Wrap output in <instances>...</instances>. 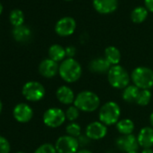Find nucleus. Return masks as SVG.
Returning a JSON list of instances; mask_svg holds the SVG:
<instances>
[{
	"label": "nucleus",
	"instance_id": "1",
	"mask_svg": "<svg viewBox=\"0 0 153 153\" xmlns=\"http://www.w3.org/2000/svg\"><path fill=\"white\" fill-rule=\"evenodd\" d=\"M82 72L83 69L81 64L74 58H66L59 63V76L68 84L79 81L82 76Z\"/></svg>",
	"mask_w": 153,
	"mask_h": 153
},
{
	"label": "nucleus",
	"instance_id": "2",
	"mask_svg": "<svg viewBox=\"0 0 153 153\" xmlns=\"http://www.w3.org/2000/svg\"><path fill=\"white\" fill-rule=\"evenodd\" d=\"M73 105L80 112L93 113L100 108L101 100L97 93L91 90H83L76 95Z\"/></svg>",
	"mask_w": 153,
	"mask_h": 153
},
{
	"label": "nucleus",
	"instance_id": "3",
	"mask_svg": "<svg viewBox=\"0 0 153 153\" xmlns=\"http://www.w3.org/2000/svg\"><path fill=\"white\" fill-rule=\"evenodd\" d=\"M131 80L140 90H150L153 88V69L145 66L135 68L131 73Z\"/></svg>",
	"mask_w": 153,
	"mask_h": 153
},
{
	"label": "nucleus",
	"instance_id": "4",
	"mask_svg": "<svg viewBox=\"0 0 153 153\" xmlns=\"http://www.w3.org/2000/svg\"><path fill=\"white\" fill-rule=\"evenodd\" d=\"M122 111L120 105L114 101H107L103 104L98 111V119L107 127L115 125L121 117Z\"/></svg>",
	"mask_w": 153,
	"mask_h": 153
},
{
	"label": "nucleus",
	"instance_id": "5",
	"mask_svg": "<svg viewBox=\"0 0 153 153\" xmlns=\"http://www.w3.org/2000/svg\"><path fill=\"white\" fill-rule=\"evenodd\" d=\"M106 75H107L108 83L112 88L115 89L123 90L126 87L130 85L131 75L120 64L112 66Z\"/></svg>",
	"mask_w": 153,
	"mask_h": 153
},
{
	"label": "nucleus",
	"instance_id": "6",
	"mask_svg": "<svg viewBox=\"0 0 153 153\" xmlns=\"http://www.w3.org/2000/svg\"><path fill=\"white\" fill-rule=\"evenodd\" d=\"M46 90L44 86L38 81L30 80L24 84L22 88V95L28 102L36 103L42 100L45 97Z\"/></svg>",
	"mask_w": 153,
	"mask_h": 153
},
{
	"label": "nucleus",
	"instance_id": "7",
	"mask_svg": "<svg viewBox=\"0 0 153 153\" xmlns=\"http://www.w3.org/2000/svg\"><path fill=\"white\" fill-rule=\"evenodd\" d=\"M66 120L65 111L59 107H50L42 115V122L44 125L51 129L60 127L65 123Z\"/></svg>",
	"mask_w": 153,
	"mask_h": 153
},
{
	"label": "nucleus",
	"instance_id": "8",
	"mask_svg": "<svg viewBox=\"0 0 153 153\" xmlns=\"http://www.w3.org/2000/svg\"><path fill=\"white\" fill-rule=\"evenodd\" d=\"M54 146L57 153H76L80 148L78 138L67 134L59 136L56 140Z\"/></svg>",
	"mask_w": 153,
	"mask_h": 153
},
{
	"label": "nucleus",
	"instance_id": "9",
	"mask_svg": "<svg viewBox=\"0 0 153 153\" xmlns=\"http://www.w3.org/2000/svg\"><path fill=\"white\" fill-rule=\"evenodd\" d=\"M14 119L20 123H27L33 117V110L27 103H19L15 105L12 112Z\"/></svg>",
	"mask_w": 153,
	"mask_h": 153
},
{
	"label": "nucleus",
	"instance_id": "10",
	"mask_svg": "<svg viewBox=\"0 0 153 153\" xmlns=\"http://www.w3.org/2000/svg\"><path fill=\"white\" fill-rule=\"evenodd\" d=\"M76 28V23L73 17L65 16L60 18L55 25V33L60 37L72 35Z\"/></svg>",
	"mask_w": 153,
	"mask_h": 153
},
{
	"label": "nucleus",
	"instance_id": "11",
	"mask_svg": "<svg viewBox=\"0 0 153 153\" xmlns=\"http://www.w3.org/2000/svg\"><path fill=\"white\" fill-rule=\"evenodd\" d=\"M107 126L100 121L91 122L85 129V134L91 140H100L107 135Z\"/></svg>",
	"mask_w": 153,
	"mask_h": 153
},
{
	"label": "nucleus",
	"instance_id": "12",
	"mask_svg": "<svg viewBox=\"0 0 153 153\" xmlns=\"http://www.w3.org/2000/svg\"><path fill=\"white\" fill-rule=\"evenodd\" d=\"M59 64L50 58L42 59L39 66L38 71L39 74L45 79H52L57 75H59Z\"/></svg>",
	"mask_w": 153,
	"mask_h": 153
},
{
	"label": "nucleus",
	"instance_id": "13",
	"mask_svg": "<svg viewBox=\"0 0 153 153\" xmlns=\"http://www.w3.org/2000/svg\"><path fill=\"white\" fill-rule=\"evenodd\" d=\"M116 147L123 152H130L132 150H138L139 143L137 140V136L134 134L129 135H121L115 140Z\"/></svg>",
	"mask_w": 153,
	"mask_h": 153
},
{
	"label": "nucleus",
	"instance_id": "14",
	"mask_svg": "<svg viewBox=\"0 0 153 153\" xmlns=\"http://www.w3.org/2000/svg\"><path fill=\"white\" fill-rule=\"evenodd\" d=\"M55 96H56L57 100L60 104L68 105V106L74 104V101L76 98L74 90L67 85H62L59 87L55 92Z\"/></svg>",
	"mask_w": 153,
	"mask_h": 153
},
{
	"label": "nucleus",
	"instance_id": "15",
	"mask_svg": "<svg viewBox=\"0 0 153 153\" xmlns=\"http://www.w3.org/2000/svg\"><path fill=\"white\" fill-rule=\"evenodd\" d=\"M95 10L102 15L114 13L118 7V0H93Z\"/></svg>",
	"mask_w": 153,
	"mask_h": 153
},
{
	"label": "nucleus",
	"instance_id": "16",
	"mask_svg": "<svg viewBox=\"0 0 153 153\" xmlns=\"http://www.w3.org/2000/svg\"><path fill=\"white\" fill-rule=\"evenodd\" d=\"M139 146L142 149H151L153 147V128L145 126L141 128L137 135Z\"/></svg>",
	"mask_w": 153,
	"mask_h": 153
},
{
	"label": "nucleus",
	"instance_id": "17",
	"mask_svg": "<svg viewBox=\"0 0 153 153\" xmlns=\"http://www.w3.org/2000/svg\"><path fill=\"white\" fill-rule=\"evenodd\" d=\"M111 67V64L105 59V57L95 58L88 64L89 70L96 74H107Z\"/></svg>",
	"mask_w": 153,
	"mask_h": 153
},
{
	"label": "nucleus",
	"instance_id": "18",
	"mask_svg": "<svg viewBox=\"0 0 153 153\" xmlns=\"http://www.w3.org/2000/svg\"><path fill=\"white\" fill-rule=\"evenodd\" d=\"M12 35L17 42L25 43L31 40L32 31L28 26L23 25L17 27H14L12 30Z\"/></svg>",
	"mask_w": 153,
	"mask_h": 153
},
{
	"label": "nucleus",
	"instance_id": "19",
	"mask_svg": "<svg viewBox=\"0 0 153 153\" xmlns=\"http://www.w3.org/2000/svg\"><path fill=\"white\" fill-rule=\"evenodd\" d=\"M49 58L58 63L62 62L66 58V50L64 47H62L59 44H52L48 51Z\"/></svg>",
	"mask_w": 153,
	"mask_h": 153
},
{
	"label": "nucleus",
	"instance_id": "20",
	"mask_svg": "<svg viewBox=\"0 0 153 153\" xmlns=\"http://www.w3.org/2000/svg\"><path fill=\"white\" fill-rule=\"evenodd\" d=\"M115 126H116V130L121 135L133 134V131L135 130V124L133 121L129 118L120 119L119 122L115 124Z\"/></svg>",
	"mask_w": 153,
	"mask_h": 153
},
{
	"label": "nucleus",
	"instance_id": "21",
	"mask_svg": "<svg viewBox=\"0 0 153 153\" xmlns=\"http://www.w3.org/2000/svg\"><path fill=\"white\" fill-rule=\"evenodd\" d=\"M105 58L111 64V66H115L119 65L122 59V54L119 49L115 46H108L105 50Z\"/></svg>",
	"mask_w": 153,
	"mask_h": 153
},
{
	"label": "nucleus",
	"instance_id": "22",
	"mask_svg": "<svg viewBox=\"0 0 153 153\" xmlns=\"http://www.w3.org/2000/svg\"><path fill=\"white\" fill-rule=\"evenodd\" d=\"M140 91V89H139L136 86H134L133 84H130L128 87H126L123 90L122 98L124 102H126L128 104L136 103V100L138 98Z\"/></svg>",
	"mask_w": 153,
	"mask_h": 153
},
{
	"label": "nucleus",
	"instance_id": "23",
	"mask_svg": "<svg viewBox=\"0 0 153 153\" xmlns=\"http://www.w3.org/2000/svg\"><path fill=\"white\" fill-rule=\"evenodd\" d=\"M148 14L149 11L145 7H138L132 10L131 14V19L134 24H141L147 19Z\"/></svg>",
	"mask_w": 153,
	"mask_h": 153
},
{
	"label": "nucleus",
	"instance_id": "24",
	"mask_svg": "<svg viewBox=\"0 0 153 153\" xmlns=\"http://www.w3.org/2000/svg\"><path fill=\"white\" fill-rule=\"evenodd\" d=\"M9 21L14 27H17L24 25L25 15L24 12L20 9H14L9 15Z\"/></svg>",
	"mask_w": 153,
	"mask_h": 153
},
{
	"label": "nucleus",
	"instance_id": "25",
	"mask_svg": "<svg viewBox=\"0 0 153 153\" xmlns=\"http://www.w3.org/2000/svg\"><path fill=\"white\" fill-rule=\"evenodd\" d=\"M81 126L76 122H70L66 125V134L74 138H79L81 134Z\"/></svg>",
	"mask_w": 153,
	"mask_h": 153
},
{
	"label": "nucleus",
	"instance_id": "26",
	"mask_svg": "<svg viewBox=\"0 0 153 153\" xmlns=\"http://www.w3.org/2000/svg\"><path fill=\"white\" fill-rule=\"evenodd\" d=\"M152 98V93L150 90H140L136 100V104L140 106H146L148 105Z\"/></svg>",
	"mask_w": 153,
	"mask_h": 153
},
{
	"label": "nucleus",
	"instance_id": "27",
	"mask_svg": "<svg viewBox=\"0 0 153 153\" xmlns=\"http://www.w3.org/2000/svg\"><path fill=\"white\" fill-rule=\"evenodd\" d=\"M65 114H66V118L69 123L76 122V120L79 119V117L80 111L74 105H71L67 108V110L65 111Z\"/></svg>",
	"mask_w": 153,
	"mask_h": 153
},
{
	"label": "nucleus",
	"instance_id": "28",
	"mask_svg": "<svg viewBox=\"0 0 153 153\" xmlns=\"http://www.w3.org/2000/svg\"><path fill=\"white\" fill-rule=\"evenodd\" d=\"M33 153H57V150L55 149L54 144H51L50 142H45L42 145H40Z\"/></svg>",
	"mask_w": 153,
	"mask_h": 153
},
{
	"label": "nucleus",
	"instance_id": "29",
	"mask_svg": "<svg viewBox=\"0 0 153 153\" xmlns=\"http://www.w3.org/2000/svg\"><path fill=\"white\" fill-rule=\"evenodd\" d=\"M11 152V144L9 140L0 135V153H10Z\"/></svg>",
	"mask_w": 153,
	"mask_h": 153
},
{
	"label": "nucleus",
	"instance_id": "30",
	"mask_svg": "<svg viewBox=\"0 0 153 153\" xmlns=\"http://www.w3.org/2000/svg\"><path fill=\"white\" fill-rule=\"evenodd\" d=\"M78 140H79V146L82 147L83 149H84V147L88 146V145L90 143V141H91V140H90L85 133H84V134H81V135L78 138Z\"/></svg>",
	"mask_w": 153,
	"mask_h": 153
},
{
	"label": "nucleus",
	"instance_id": "31",
	"mask_svg": "<svg viewBox=\"0 0 153 153\" xmlns=\"http://www.w3.org/2000/svg\"><path fill=\"white\" fill-rule=\"evenodd\" d=\"M67 58H74L76 53V49L74 46H68L65 48Z\"/></svg>",
	"mask_w": 153,
	"mask_h": 153
},
{
	"label": "nucleus",
	"instance_id": "32",
	"mask_svg": "<svg viewBox=\"0 0 153 153\" xmlns=\"http://www.w3.org/2000/svg\"><path fill=\"white\" fill-rule=\"evenodd\" d=\"M144 4L147 10L153 13V0H144Z\"/></svg>",
	"mask_w": 153,
	"mask_h": 153
},
{
	"label": "nucleus",
	"instance_id": "33",
	"mask_svg": "<svg viewBox=\"0 0 153 153\" xmlns=\"http://www.w3.org/2000/svg\"><path fill=\"white\" fill-rule=\"evenodd\" d=\"M76 153H93L91 150L88 149H80Z\"/></svg>",
	"mask_w": 153,
	"mask_h": 153
},
{
	"label": "nucleus",
	"instance_id": "34",
	"mask_svg": "<svg viewBox=\"0 0 153 153\" xmlns=\"http://www.w3.org/2000/svg\"><path fill=\"white\" fill-rule=\"evenodd\" d=\"M140 153H153L152 149H142Z\"/></svg>",
	"mask_w": 153,
	"mask_h": 153
},
{
	"label": "nucleus",
	"instance_id": "35",
	"mask_svg": "<svg viewBox=\"0 0 153 153\" xmlns=\"http://www.w3.org/2000/svg\"><path fill=\"white\" fill-rule=\"evenodd\" d=\"M149 123H150V126L153 128V113H151L149 115Z\"/></svg>",
	"mask_w": 153,
	"mask_h": 153
},
{
	"label": "nucleus",
	"instance_id": "36",
	"mask_svg": "<svg viewBox=\"0 0 153 153\" xmlns=\"http://www.w3.org/2000/svg\"><path fill=\"white\" fill-rule=\"evenodd\" d=\"M2 111H3V102L1 99H0V115L2 114Z\"/></svg>",
	"mask_w": 153,
	"mask_h": 153
},
{
	"label": "nucleus",
	"instance_id": "37",
	"mask_svg": "<svg viewBox=\"0 0 153 153\" xmlns=\"http://www.w3.org/2000/svg\"><path fill=\"white\" fill-rule=\"evenodd\" d=\"M3 9H4V7H3V5L1 4V2H0V15L2 14V12H3Z\"/></svg>",
	"mask_w": 153,
	"mask_h": 153
},
{
	"label": "nucleus",
	"instance_id": "38",
	"mask_svg": "<svg viewBox=\"0 0 153 153\" xmlns=\"http://www.w3.org/2000/svg\"><path fill=\"white\" fill-rule=\"evenodd\" d=\"M127 153H139L138 150H132V151H130V152H127Z\"/></svg>",
	"mask_w": 153,
	"mask_h": 153
},
{
	"label": "nucleus",
	"instance_id": "39",
	"mask_svg": "<svg viewBox=\"0 0 153 153\" xmlns=\"http://www.w3.org/2000/svg\"><path fill=\"white\" fill-rule=\"evenodd\" d=\"M15 153H26L25 151H17V152H15Z\"/></svg>",
	"mask_w": 153,
	"mask_h": 153
},
{
	"label": "nucleus",
	"instance_id": "40",
	"mask_svg": "<svg viewBox=\"0 0 153 153\" xmlns=\"http://www.w3.org/2000/svg\"><path fill=\"white\" fill-rule=\"evenodd\" d=\"M65 1H72V0H65Z\"/></svg>",
	"mask_w": 153,
	"mask_h": 153
}]
</instances>
